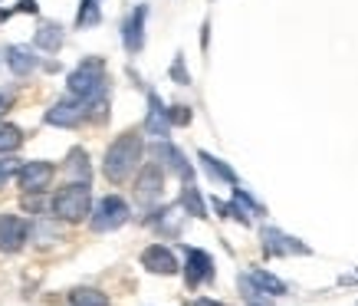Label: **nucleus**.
I'll use <instances>...</instances> for the list:
<instances>
[{
    "label": "nucleus",
    "instance_id": "obj_30",
    "mask_svg": "<svg viewBox=\"0 0 358 306\" xmlns=\"http://www.w3.org/2000/svg\"><path fill=\"white\" fill-rule=\"evenodd\" d=\"M194 306H224V303H217V300H194Z\"/></svg>",
    "mask_w": 358,
    "mask_h": 306
},
{
    "label": "nucleus",
    "instance_id": "obj_31",
    "mask_svg": "<svg viewBox=\"0 0 358 306\" xmlns=\"http://www.w3.org/2000/svg\"><path fill=\"white\" fill-rule=\"evenodd\" d=\"M250 306H266V303H250Z\"/></svg>",
    "mask_w": 358,
    "mask_h": 306
},
{
    "label": "nucleus",
    "instance_id": "obj_16",
    "mask_svg": "<svg viewBox=\"0 0 358 306\" xmlns=\"http://www.w3.org/2000/svg\"><path fill=\"white\" fill-rule=\"evenodd\" d=\"M33 43L40 46V50H46V53H56V50L63 46V27H59V23L43 20L40 27H36V36H33Z\"/></svg>",
    "mask_w": 358,
    "mask_h": 306
},
{
    "label": "nucleus",
    "instance_id": "obj_23",
    "mask_svg": "<svg viewBox=\"0 0 358 306\" xmlns=\"http://www.w3.org/2000/svg\"><path fill=\"white\" fill-rule=\"evenodd\" d=\"M69 175L76 178V181H86L89 185V155L83 152V148H76V152L69 155Z\"/></svg>",
    "mask_w": 358,
    "mask_h": 306
},
{
    "label": "nucleus",
    "instance_id": "obj_4",
    "mask_svg": "<svg viewBox=\"0 0 358 306\" xmlns=\"http://www.w3.org/2000/svg\"><path fill=\"white\" fill-rule=\"evenodd\" d=\"M129 218H131L129 204H125L119 195H109V197H102V201L96 204V211H92V230H99V234L119 230Z\"/></svg>",
    "mask_w": 358,
    "mask_h": 306
},
{
    "label": "nucleus",
    "instance_id": "obj_9",
    "mask_svg": "<svg viewBox=\"0 0 358 306\" xmlns=\"http://www.w3.org/2000/svg\"><path fill=\"white\" fill-rule=\"evenodd\" d=\"M263 251L270 257H286V253H309V247L276 228H263Z\"/></svg>",
    "mask_w": 358,
    "mask_h": 306
},
{
    "label": "nucleus",
    "instance_id": "obj_3",
    "mask_svg": "<svg viewBox=\"0 0 358 306\" xmlns=\"http://www.w3.org/2000/svg\"><path fill=\"white\" fill-rule=\"evenodd\" d=\"M89 208H92V195H89L86 181H73L56 191L53 197V214L59 221H69V224H79L83 218H89Z\"/></svg>",
    "mask_w": 358,
    "mask_h": 306
},
{
    "label": "nucleus",
    "instance_id": "obj_27",
    "mask_svg": "<svg viewBox=\"0 0 358 306\" xmlns=\"http://www.w3.org/2000/svg\"><path fill=\"white\" fill-rule=\"evenodd\" d=\"M171 76L178 79V83H187V73H185V66H181V56L174 60V69H171Z\"/></svg>",
    "mask_w": 358,
    "mask_h": 306
},
{
    "label": "nucleus",
    "instance_id": "obj_24",
    "mask_svg": "<svg viewBox=\"0 0 358 306\" xmlns=\"http://www.w3.org/2000/svg\"><path fill=\"white\" fill-rule=\"evenodd\" d=\"M162 221H152L158 230H168V234H178V228H181V221H178V208H168L158 214Z\"/></svg>",
    "mask_w": 358,
    "mask_h": 306
},
{
    "label": "nucleus",
    "instance_id": "obj_14",
    "mask_svg": "<svg viewBox=\"0 0 358 306\" xmlns=\"http://www.w3.org/2000/svg\"><path fill=\"white\" fill-rule=\"evenodd\" d=\"M7 66H10V73H17V76H30L33 69L40 66V60H36V53H33L27 43H13L7 46Z\"/></svg>",
    "mask_w": 358,
    "mask_h": 306
},
{
    "label": "nucleus",
    "instance_id": "obj_11",
    "mask_svg": "<svg viewBox=\"0 0 358 306\" xmlns=\"http://www.w3.org/2000/svg\"><path fill=\"white\" fill-rule=\"evenodd\" d=\"M145 17H148V7L145 4H138L135 11H131V17H129V23H125V50H129L131 56L135 53H141V46H145Z\"/></svg>",
    "mask_w": 358,
    "mask_h": 306
},
{
    "label": "nucleus",
    "instance_id": "obj_8",
    "mask_svg": "<svg viewBox=\"0 0 358 306\" xmlns=\"http://www.w3.org/2000/svg\"><path fill=\"white\" fill-rule=\"evenodd\" d=\"M17 181H20L23 191L40 195V191L53 181V165L50 162H23L20 172H17Z\"/></svg>",
    "mask_w": 358,
    "mask_h": 306
},
{
    "label": "nucleus",
    "instance_id": "obj_29",
    "mask_svg": "<svg viewBox=\"0 0 358 306\" xmlns=\"http://www.w3.org/2000/svg\"><path fill=\"white\" fill-rule=\"evenodd\" d=\"M13 106V96H7V92H0V116H3V112L10 109Z\"/></svg>",
    "mask_w": 358,
    "mask_h": 306
},
{
    "label": "nucleus",
    "instance_id": "obj_2",
    "mask_svg": "<svg viewBox=\"0 0 358 306\" xmlns=\"http://www.w3.org/2000/svg\"><path fill=\"white\" fill-rule=\"evenodd\" d=\"M141 152H145V142H141L138 132H125V135H119V139L106 148L102 172H106V178H109L112 185H122V181L135 172V165L141 162Z\"/></svg>",
    "mask_w": 358,
    "mask_h": 306
},
{
    "label": "nucleus",
    "instance_id": "obj_17",
    "mask_svg": "<svg viewBox=\"0 0 358 306\" xmlns=\"http://www.w3.org/2000/svg\"><path fill=\"white\" fill-rule=\"evenodd\" d=\"M197 158H201V165L207 168V175L214 178V181H224V185H237V175H234V168H227V165L220 162V158H214V155H207V152H201Z\"/></svg>",
    "mask_w": 358,
    "mask_h": 306
},
{
    "label": "nucleus",
    "instance_id": "obj_7",
    "mask_svg": "<svg viewBox=\"0 0 358 306\" xmlns=\"http://www.w3.org/2000/svg\"><path fill=\"white\" fill-rule=\"evenodd\" d=\"M27 244V221L17 214H0V253H17Z\"/></svg>",
    "mask_w": 358,
    "mask_h": 306
},
{
    "label": "nucleus",
    "instance_id": "obj_15",
    "mask_svg": "<svg viewBox=\"0 0 358 306\" xmlns=\"http://www.w3.org/2000/svg\"><path fill=\"white\" fill-rule=\"evenodd\" d=\"M155 155H158V158H162V162L168 165V168H171L174 175H181L185 181H191V165H187V158H185L181 152H178L174 145L158 142V145H155Z\"/></svg>",
    "mask_w": 358,
    "mask_h": 306
},
{
    "label": "nucleus",
    "instance_id": "obj_25",
    "mask_svg": "<svg viewBox=\"0 0 358 306\" xmlns=\"http://www.w3.org/2000/svg\"><path fill=\"white\" fill-rule=\"evenodd\" d=\"M23 162H13V158H0V185H7L17 172H20Z\"/></svg>",
    "mask_w": 358,
    "mask_h": 306
},
{
    "label": "nucleus",
    "instance_id": "obj_5",
    "mask_svg": "<svg viewBox=\"0 0 358 306\" xmlns=\"http://www.w3.org/2000/svg\"><path fill=\"white\" fill-rule=\"evenodd\" d=\"M162 191H164V168L162 165H145L138 181H135V201L141 208H152L155 201L162 197Z\"/></svg>",
    "mask_w": 358,
    "mask_h": 306
},
{
    "label": "nucleus",
    "instance_id": "obj_1",
    "mask_svg": "<svg viewBox=\"0 0 358 306\" xmlns=\"http://www.w3.org/2000/svg\"><path fill=\"white\" fill-rule=\"evenodd\" d=\"M66 86L76 99H83L89 109H106V63L99 56H89L69 73Z\"/></svg>",
    "mask_w": 358,
    "mask_h": 306
},
{
    "label": "nucleus",
    "instance_id": "obj_10",
    "mask_svg": "<svg viewBox=\"0 0 358 306\" xmlns=\"http://www.w3.org/2000/svg\"><path fill=\"white\" fill-rule=\"evenodd\" d=\"M141 267H145V270H152V274H158V277L178 274V260H174V253L168 251V247H162V244L145 247V253H141Z\"/></svg>",
    "mask_w": 358,
    "mask_h": 306
},
{
    "label": "nucleus",
    "instance_id": "obj_19",
    "mask_svg": "<svg viewBox=\"0 0 358 306\" xmlns=\"http://www.w3.org/2000/svg\"><path fill=\"white\" fill-rule=\"evenodd\" d=\"M69 303L73 306H109V296L102 290H92V286H76L69 293Z\"/></svg>",
    "mask_w": 358,
    "mask_h": 306
},
{
    "label": "nucleus",
    "instance_id": "obj_28",
    "mask_svg": "<svg viewBox=\"0 0 358 306\" xmlns=\"http://www.w3.org/2000/svg\"><path fill=\"white\" fill-rule=\"evenodd\" d=\"M17 11L20 13H36V0H20V4H17Z\"/></svg>",
    "mask_w": 358,
    "mask_h": 306
},
{
    "label": "nucleus",
    "instance_id": "obj_20",
    "mask_svg": "<svg viewBox=\"0 0 358 306\" xmlns=\"http://www.w3.org/2000/svg\"><path fill=\"white\" fill-rule=\"evenodd\" d=\"M181 208L191 214V218H207V208L201 201V191H197L191 181H185V191H181Z\"/></svg>",
    "mask_w": 358,
    "mask_h": 306
},
{
    "label": "nucleus",
    "instance_id": "obj_6",
    "mask_svg": "<svg viewBox=\"0 0 358 306\" xmlns=\"http://www.w3.org/2000/svg\"><path fill=\"white\" fill-rule=\"evenodd\" d=\"M89 116V106L83 102V99H59L56 106H50V112H46V122L50 125H59V129H76L79 122Z\"/></svg>",
    "mask_w": 358,
    "mask_h": 306
},
{
    "label": "nucleus",
    "instance_id": "obj_26",
    "mask_svg": "<svg viewBox=\"0 0 358 306\" xmlns=\"http://www.w3.org/2000/svg\"><path fill=\"white\" fill-rule=\"evenodd\" d=\"M168 119H171V125H187V122H191V109H187V106H171V109H168Z\"/></svg>",
    "mask_w": 358,
    "mask_h": 306
},
{
    "label": "nucleus",
    "instance_id": "obj_12",
    "mask_svg": "<svg viewBox=\"0 0 358 306\" xmlns=\"http://www.w3.org/2000/svg\"><path fill=\"white\" fill-rule=\"evenodd\" d=\"M214 277V260L207 257L204 251H187V270H185V280H187V286H201V284H207Z\"/></svg>",
    "mask_w": 358,
    "mask_h": 306
},
{
    "label": "nucleus",
    "instance_id": "obj_21",
    "mask_svg": "<svg viewBox=\"0 0 358 306\" xmlns=\"http://www.w3.org/2000/svg\"><path fill=\"white\" fill-rule=\"evenodd\" d=\"M23 145V132L10 122H0V155H10Z\"/></svg>",
    "mask_w": 358,
    "mask_h": 306
},
{
    "label": "nucleus",
    "instance_id": "obj_22",
    "mask_svg": "<svg viewBox=\"0 0 358 306\" xmlns=\"http://www.w3.org/2000/svg\"><path fill=\"white\" fill-rule=\"evenodd\" d=\"M99 20H102V11H99V0H83V4H79L76 27H96Z\"/></svg>",
    "mask_w": 358,
    "mask_h": 306
},
{
    "label": "nucleus",
    "instance_id": "obj_18",
    "mask_svg": "<svg viewBox=\"0 0 358 306\" xmlns=\"http://www.w3.org/2000/svg\"><path fill=\"white\" fill-rule=\"evenodd\" d=\"M250 214H260V204H253L247 191H234V204H230V218L240 224H250Z\"/></svg>",
    "mask_w": 358,
    "mask_h": 306
},
{
    "label": "nucleus",
    "instance_id": "obj_13",
    "mask_svg": "<svg viewBox=\"0 0 358 306\" xmlns=\"http://www.w3.org/2000/svg\"><path fill=\"white\" fill-rule=\"evenodd\" d=\"M168 129H171V119H168V109L162 106V99L148 92V119H145V132L155 135V139H168Z\"/></svg>",
    "mask_w": 358,
    "mask_h": 306
}]
</instances>
